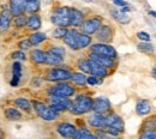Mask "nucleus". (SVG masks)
I'll use <instances>...</instances> for the list:
<instances>
[{
    "mask_svg": "<svg viewBox=\"0 0 156 139\" xmlns=\"http://www.w3.org/2000/svg\"><path fill=\"white\" fill-rule=\"evenodd\" d=\"M13 103H15L16 107H18V108H20L22 110H24V112H27V113H30V112H31V103H30L29 99L20 97V99H15Z\"/></svg>",
    "mask_w": 156,
    "mask_h": 139,
    "instance_id": "393cba45",
    "label": "nucleus"
},
{
    "mask_svg": "<svg viewBox=\"0 0 156 139\" xmlns=\"http://www.w3.org/2000/svg\"><path fill=\"white\" fill-rule=\"evenodd\" d=\"M28 24V18L24 16V15H20V16H17L15 17V25L17 28H23Z\"/></svg>",
    "mask_w": 156,
    "mask_h": 139,
    "instance_id": "c9c22d12",
    "label": "nucleus"
},
{
    "mask_svg": "<svg viewBox=\"0 0 156 139\" xmlns=\"http://www.w3.org/2000/svg\"><path fill=\"white\" fill-rule=\"evenodd\" d=\"M106 127H114V128L119 130L120 132L124 131L122 120H121V118H120L119 115H117V114H109V115L107 116V125H106Z\"/></svg>",
    "mask_w": 156,
    "mask_h": 139,
    "instance_id": "a211bd4d",
    "label": "nucleus"
},
{
    "mask_svg": "<svg viewBox=\"0 0 156 139\" xmlns=\"http://www.w3.org/2000/svg\"><path fill=\"white\" fill-rule=\"evenodd\" d=\"M90 50H91V53H96V54L103 55V57H108V58H112V59H114L117 57V50L112 46L105 44V43L93 44L90 47Z\"/></svg>",
    "mask_w": 156,
    "mask_h": 139,
    "instance_id": "0eeeda50",
    "label": "nucleus"
},
{
    "mask_svg": "<svg viewBox=\"0 0 156 139\" xmlns=\"http://www.w3.org/2000/svg\"><path fill=\"white\" fill-rule=\"evenodd\" d=\"M89 61H90V68H91V75L93 76L98 77V78H105L108 75L106 67L101 66L100 64H98V62H95V61H93V60L90 59H89Z\"/></svg>",
    "mask_w": 156,
    "mask_h": 139,
    "instance_id": "aec40b11",
    "label": "nucleus"
},
{
    "mask_svg": "<svg viewBox=\"0 0 156 139\" xmlns=\"http://www.w3.org/2000/svg\"><path fill=\"white\" fill-rule=\"evenodd\" d=\"M111 109V102L105 97H98L94 99V104H93V110L94 113H100L103 114L106 112H108Z\"/></svg>",
    "mask_w": 156,
    "mask_h": 139,
    "instance_id": "9d476101",
    "label": "nucleus"
},
{
    "mask_svg": "<svg viewBox=\"0 0 156 139\" xmlns=\"http://www.w3.org/2000/svg\"><path fill=\"white\" fill-rule=\"evenodd\" d=\"M111 13H112L113 18L117 22H119V23H121V24H127L130 22V17L125 12H122V11H119L117 9H112Z\"/></svg>",
    "mask_w": 156,
    "mask_h": 139,
    "instance_id": "5701e85b",
    "label": "nucleus"
},
{
    "mask_svg": "<svg viewBox=\"0 0 156 139\" xmlns=\"http://www.w3.org/2000/svg\"><path fill=\"white\" fill-rule=\"evenodd\" d=\"M114 2V5L117 6H120V7H127V2L124 1V0H112Z\"/></svg>",
    "mask_w": 156,
    "mask_h": 139,
    "instance_id": "c03bdc74",
    "label": "nucleus"
},
{
    "mask_svg": "<svg viewBox=\"0 0 156 139\" xmlns=\"http://www.w3.org/2000/svg\"><path fill=\"white\" fill-rule=\"evenodd\" d=\"M0 139H5V132L0 128Z\"/></svg>",
    "mask_w": 156,
    "mask_h": 139,
    "instance_id": "a18cd8bd",
    "label": "nucleus"
},
{
    "mask_svg": "<svg viewBox=\"0 0 156 139\" xmlns=\"http://www.w3.org/2000/svg\"><path fill=\"white\" fill-rule=\"evenodd\" d=\"M149 15H151L153 17H155L156 18V11H149Z\"/></svg>",
    "mask_w": 156,
    "mask_h": 139,
    "instance_id": "49530a36",
    "label": "nucleus"
},
{
    "mask_svg": "<svg viewBox=\"0 0 156 139\" xmlns=\"http://www.w3.org/2000/svg\"><path fill=\"white\" fill-rule=\"evenodd\" d=\"M62 64V58L57 57L49 52H47V58H46V65H51V66H59Z\"/></svg>",
    "mask_w": 156,
    "mask_h": 139,
    "instance_id": "7c9ffc66",
    "label": "nucleus"
},
{
    "mask_svg": "<svg viewBox=\"0 0 156 139\" xmlns=\"http://www.w3.org/2000/svg\"><path fill=\"white\" fill-rule=\"evenodd\" d=\"M93 104H94V99L91 97L87 95H79L72 102V107L70 110L75 115H82L93 110Z\"/></svg>",
    "mask_w": 156,
    "mask_h": 139,
    "instance_id": "f257e3e1",
    "label": "nucleus"
},
{
    "mask_svg": "<svg viewBox=\"0 0 156 139\" xmlns=\"http://www.w3.org/2000/svg\"><path fill=\"white\" fill-rule=\"evenodd\" d=\"M33 107H34L36 114L41 119L46 120V121H53V120H55L59 116L58 112H55L48 104H46V103H43L41 101L34 99L33 101Z\"/></svg>",
    "mask_w": 156,
    "mask_h": 139,
    "instance_id": "f03ea898",
    "label": "nucleus"
},
{
    "mask_svg": "<svg viewBox=\"0 0 156 139\" xmlns=\"http://www.w3.org/2000/svg\"><path fill=\"white\" fill-rule=\"evenodd\" d=\"M48 106L54 109L55 112H65L70 110L72 107V101L67 97H60V96H49L48 99Z\"/></svg>",
    "mask_w": 156,
    "mask_h": 139,
    "instance_id": "20e7f679",
    "label": "nucleus"
},
{
    "mask_svg": "<svg viewBox=\"0 0 156 139\" xmlns=\"http://www.w3.org/2000/svg\"><path fill=\"white\" fill-rule=\"evenodd\" d=\"M96 37L101 42H108V41L112 40L113 37V30L107 26V25H101V28L98 30L96 33Z\"/></svg>",
    "mask_w": 156,
    "mask_h": 139,
    "instance_id": "f3484780",
    "label": "nucleus"
},
{
    "mask_svg": "<svg viewBox=\"0 0 156 139\" xmlns=\"http://www.w3.org/2000/svg\"><path fill=\"white\" fill-rule=\"evenodd\" d=\"M153 76H154V78L156 79V68H154V70H153Z\"/></svg>",
    "mask_w": 156,
    "mask_h": 139,
    "instance_id": "de8ad7c7",
    "label": "nucleus"
},
{
    "mask_svg": "<svg viewBox=\"0 0 156 139\" xmlns=\"http://www.w3.org/2000/svg\"><path fill=\"white\" fill-rule=\"evenodd\" d=\"M137 37H138L139 40L145 41V42H148V41L150 40V36H149V34H147L145 31H139V33L137 34Z\"/></svg>",
    "mask_w": 156,
    "mask_h": 139,
    "instance_id": "a19ab883",
    "label": "nucleus"
},
{
    "mask_svg": "<svg viewBox=\"0 0 156 139\" xmlns=\"http://www.w3.org/2000/svg\"><path fill=\"white\" fill-rule=\"evenodd\" d=\"M49 53H52V54H54L57 57H60V58H64L66 52H65V49L62 47H52L49 49Z\"/></svg>",
    "mask_w": 156,
    "mask_h": 139,
    "instance_id": "e433bc0d",
    "label": "nucleus"
},
{
    "mask_svg": "<svg viewBox=\"0 0 156 139\" xmlns=\"http://www.w3.org/2000/svg\"><path fill=\"white\" fill-rule=\"evenodd\" d=\"M138 49H139L142 53H145V54H151V53H154V47H153L150 43H148V42H145V43H139V44H138Z\"/></svg>",
    "mask_w": 156,
    "mask_h": 139,
    "instance_id": "72a5a7b5",
    "label": "nucleus"
},
{
    "mask_svg": "<svg viewBox=\"0 0 156 139\" xmlns=\"http://www.w3.org/2000/svg\"><path fill=\"white\" fill-rule=\"evenodd\" d=\"M11 58L15 60H25L27 59V57H25V53L23 52V50H17V52H13L12 53V55H11Z\"/></svg>",
    "mask_w": 156,
    "mask_h": 139,
    "instance_id": "58836bf2",
    "label": "nucleus"
},
{
    "mask_svg": "<svg viewBox=\"0 0 156 139\" xmlns=\"http://www.w3.org/2000/svg\"><path fill=\"white\" fill-rule=\"evenodd\" d=\"M82 31L85 35H93L95 33H98V30L101 28V18L98 17H93L87 19L83 24H82Z\"/></svg>",
    "mask_w": 156,
    "mask_h": 139,
    "instance_id": "6e6552de",
    "label": "nucleus"
},
{
    "mask_svg": "<svg viewBox=\"0 0 156 139\" xmlns=\"http://www.w3.org/2000/svg\"><path fill=\"white\" fill-rule=\"evenodd\" d=\"M27 26L30 29V30H37L41 26V18H40L37 15H31L29 18H28V24Z\"/></svg>",
    "mask_w": 156,
    "mask_h": 139,
    "instance_id": "c85d7f7f",
    "label": "nucleus"
},
{
    "mask_svg": "<svg viewBox=\"0 0 156 139\" xmlns=\"http://www.w3.org/2000/svg\"><path fill=\"white\" fill-rule=\"evenodd\" d=\"M22 65L18 61H15L12 64V78H11V86H17L20 84V77H22Z\"/></svg>",
    "mask_w": 156,
    "mask_h": 139,
    "instance_id": "dca6fc26",
    "label": "nucleus"
},
{
    "mask_svg": "<svg viewBox=\"0 0 156 139\" xmlns=\"http://www.w3.org/2000/svg\"><path fill=\"white\" fill-rule=\"evenodd\" d=\"M78 68L83 72V73H91V68H90V61L89 60H79L78 61Z\"/></svg>",
    "mask_w": 156,
    "mask_h": 139,
    "instance_id": "473e14b6",
    "label": "nucleus"
},
{
    "mask_svg": "<svg viewBox=\"0 0 156 139\" xmlns=\"http://www.w3.org/2000/svg\"><path fill=\"white\" fill-rule=\"evenodd\" d=\"M139 139H156V132L155 131H148L145 133H143Z\"/></svg>",
    "mask_w": 156,
    "mask_h": 139,
    "instance_id": "ea45409f",
    "label": "nucleus"
},
{
    "mask_svg": "<svg viewBox=\"0 0 156 139\" xmlns=\"http://www.w3.org/2000/svg\"><path fill=\"white\" fill-rule=\"evenodd\" d=\"M87 77H85V75L84 73H80V72H75V73H72V77H71V80L75 83V84H77V85H80V86H83V85H85L87 84Z\"/></svg>",
    "mask_w": 156,
    "mask_h": 139,
    "instance_id": "2f4dec72",
    "label": "nucleus"
},
{
    "mask_svg": "<svg viewBox=\"0 0 156 139\" xmlns=\"http://www.w3.org/2000/svg\"><path fill=\"white\" fill-rule=\"evenodd\" d=\"M31 61L34 64H46V58H47V52L40 50V49H35L31 52L30 54Z\"/></svg>",
    "mask_w": 156,
    "mask_h": 139,
    "instance_id": "4be33fe9",
    "label": "nucleus"
},
{
    "mask_svg": "<svg viewBox=\"0 0 156 139\" xmlns=\"http://www.w3.org/2000/svg\"><path fill=\"white\" fill-rule=\"evenodd\" d=\"M71 77H72V73L69 70L55 67L47 72L46 79L49 82H62V80L71 79Z\"/></svg>",
    "mask_w": 156,
    "mask_h": 139,
    "instance_id": "423d86ee",
    "label": "nucleus"
},
{
    "mask_svg": "<svg viewBox=\"0 0 156 139\" xmlns=\"http://www.w3.org/2000/svg\"><path fill=\"white\" fill-rule=\"evenodd\" d=\"M11 19H12V13L10 10L4 9L0 13V33H5L10 25H11Z\"/></svg>",
    "mask_w": 156,
    "mask_h": 139,
    "instance_id": "f8f14e48",
    "label": "nucleus"
},
{
    "mask_svg": "<svg viewBox=\"0 0 156 139\" xmlns=\"http://www.w3.org/2000/svg\"><path fill=\"white\" fill-rule=\"evenodd\" d=\"M105 139H119V138H105Z\"/></svg>",
    "mask_w": 156,
    "mask_h": 139,
    "instance_id": "8fccbe9b",
    "label": "nucleus"
},
{
    "mask_svg": "<svg viewBox=\"0 0 156 139\" xmlns=\"http://www.w3.org/2000/svg\"><path fill=\"white\" fill-rule=\"evenodd\" d=\"M91 43V37L89 35L85 34H79L77 39V49H83L87 48L88 46H90Z\"/></svg>",
    "mask_w": 156,
    "mask_h": 139,
    "instance_id": "cd10ccee",
    "label": "nucleus"
},
{
    "mask_svg": "<svg viewBox=\"0 0 156 139\" xmlns=\"http://www.w3.org/2000/svg\"><path fill=\"white\" fill-rule=\"evenodd\" d=\"M57 131H58L59 134L61 137H64V138H73L77 128L73 125L69 123V122H61V123L58 125Z\"/></svg>",
    "mask_w": 156,
    "mask_h": 139,
    "instance_id": "1a4fd4ad",
    "label": "nucleus"
},
{
    "mask_svg": "<svg viewBox=\"0 0 156 139\" xmlns=\"http://www.w3.org/2000/svg\"><path fill=\"white\" fill-rule=\"evenodd\" d=\"M10 11L12 16L17 17L25 12L24 10V0H10Z\"/></svg>",
    "mask_w": 156,
    "mask_h": 139,
    "instance_id": "6ab92c4d",
    "label": "nucleus"
},
{
    "mask_svg": "<svg viewBox=\"0 0 156 139\" xmlns=\"http://www.w3.org/2000/svg\"><path fill=\"white\" fill-rule=\"evenodd\" d=\"M83 19H84V16L79 10L70 7V24L72 26H82V24L84 23Z\"/></svg>",
    "mask_w": 156,
    "mask_h": 139,
    "instance_id": "2eb2a0df",
    "label": "nucleus"
},
{
    "mask_svg": "<svg viewBox=\"0 0 156 139\" xmlns=\"http://www.w3.org/2000/svg\"><path fill=\"white\" fill-rule=\"evenodd\" d=\"M20 47L22 49H29L31 47V43H30L29 40H24L22 41V42H20Z\"/></svg>",
    "mask_w": 156,
    "mask_h": 139,
    "instance_id": "37998d69",
    "label": "nucleus"
},
{
    "mask_svg": "<svg viewBox=\"0 0 156 139\" xmlns=\"http://www.w3.org/2000/svg\"><path fill=\"white\" fill-rule=\"evenodd\" d=\"M84 1H87V2H90V1H93V0H84Z\"/></svg>",
    "mask_w": 156,
    "mask_h": 139,
    "instance_id": "09e8293b",
    "label": "nucleus"
},
{
    "mask_svg": "<svg viewBox=\"0 0 156 139\" xmlns=\"http://www.w3.org/2000/svg\"><path fill=\"white\" fill-rule=\"evenodd\" d=\"M151 112V104L147 99H142L137 103L136 106V113L138 115H147Z\"/></svg>",
    "mask_w": 156,
    "mask_h": 139,
    "instance_id": "412c9836",
    "label": "nucleus"
},
{
    "mask_svg": "<svg viewBox=\"0 0 156 139\" xmlns=\"http://www.w3.org/2000/svg\"><path fill=\"white\" fill-rule=\"evenodd\" d=\"M89 59L98 62V64H100L101 66H103L106 68H112L114 66V61H113L112 58L103 57V55H100V54H96V53H90Z\"/></svg>",
    "mask_w": 156,
    "mask_h": 139,
    "instance_id": "ddd939ff",
    "label": "nucleus"
},
{
    "mask_svg": "<svg viewBox=\"0 0 156 139\" xmlns=\"http://www.w3.org/2000/svg\"><path fill=\"white\" fill-rule=\"evenodd\" d=\"M24 10L29 13H35L40 10V0H24Z\"/></svg>",
    "mask_w": 156,
    "mask_h": 139,
    "instance_id": "b1692460",
    "label": "nucleus"
},
{
    "mask_svg": "<svg viewBox=\"0 0 156 139\" xmlns=\"http://www.w3.org/2000/svg\"><path fill=\"white\" fill-rule=\"evenodd\" d=\"M87 83L89 85H100V84H102V78H98V77H95V76H90V77H88Z\"/></svg>",
    "mask_w": 156,
    "mask_h": 139,
    "instance_id": "4c0bfd02",
    "label": "nucleus"
},
{
    "mask_svg": "<svg viewBox=\"0 0 156 139\" xmlns=\"http://www.w3.org/2000/svg\"><path fill=\"white\" fill-rule=\"evenodd\" d=\"M49 94L52 96H60V97H70L75 94V88L71 84L67 83H59L54 86H51L48 89Z\"/></svg>",
    "mask_w": 156,
    "mask_h": 139,
    "instance_id": "39448f33",
    "label": "nucleus"
},
{
    "mask_svg": "<svg viewBox=\"0 0 156 139\" xmlns=\"http://www.w3.org/2000/svg\"><path fill=\"white\" fill-rule=\"evenodd\" d=\"M51 20L53 24L58 25L60 28H66L70 24V7H58L51 16Z\"/></svg>",
    "mask_w": 156,
    "mask_h": 139,
    "instance_id": "7ed1b4c3",
    "label": "nucleus"
},
{
    "mask_svg": "<svg viewBox=\"0 0 156 139\" xmlns=\"http://www.w3.org/2000/svg\"><path fill=\"white\" fill-rule=\"evenodd\" d=\"M72 139H98L87 128H79L76 131L75 136Z\"/></svg>",
    "mask_w": 156,
    "mask_h": 139,
    "instance_id": "a878e982",
    "label": "nucleus"
},
{
    "mask_svg": "<svg viewBox=\"0 0 156 139\" xmlns=\"http://www.w3.org/2000/svg\"><path fill=\"white\" fill-rule=\"evenodd\" d=\"M106 133H108L111 136H119L121 132L117 128H114V127H106Z\"/></svg>",
    "mask_w": 156,
    "mask_h": 139,
    "instance_id": "79ce46f5",
    "label": "nucleus"
},
{
    "mask_svg": "<svg viewBox=\"0 0 156 139\" xmlns=\"http://www.w3.org/2000/svg\"><path fill=\"white\" fill-rule=\"evenodd\" d=\"M78 33L76 29H71L67 31V34L64 37V43H66V46H69L72 49H77V39H78Z\"/></svg>",
    "mask_w": 156,
    "mask_h": 139,
    "instance_id": "4468645a",
    "label": "nucleus"
},
{
    "mask_svg": "<svg viewBox=\"0 0 156 139\" xmlns=\"http://www.w3.org/2000/svg\"><path fill=\"white\" fill-rule=\"evenodd\" d=\"M67 29L66 28H57L54 31H53V34H52V36L54 37V39H64L65 37V35L67 34Z\"/></svg>",
    "mask_w": 156,
    "mask_h": 139,
    "instance_id": "f704fd0d",
    "label": "nucleus"
},
{
    "mask_svg": "<svg viewBox=\"0 0 156 139\" xmlns=\"http://www.w3.org/2000/svg\"><path fill=\"white\" fill-rule=\"evenodd\" d=\"M46 40H47V36H46V34H43V33H34V34H31L30 37H29V41H30L31 46H37V44L42 43L43 41H46Z\"/></svg>",
    "mask_w": 156,
    "mask_h": 139,
    "instance_id": "c756f323",
    "label": "nucleus"
},
{
    "mask_svg": "<svg viewBox=\"0 0 156 139\" xmlns=\"http://www.w3.org/2000/svg\"><path fill=\"white\" fill-rule=\"evenodd\" d=\"M5 116L10 121H18L22 119V113L17 110L16 108H7L5 110Z\"/></svg>",
    "mask_w": 156,
    "mask_h": 139,
    "instance_id": "bb28decb",
    "label": "nucleus"
},
{
    "mask_svg": "<svg viewBox=\"0 0 156 139\" xmlns=\"http://www.w3.org/2000/svg\"><path fill=\"white\" fill-rule=\"evenodd\" d=\"M88 123L90 126H93V127H96V128L106 127L107 116H105L103 114H100V113H94L88 118Z\"/></svg>",
    "mask_w": 156,
    "mask_h": 139,
    "instance_id": "9b49d317",
    "label": "nucleus"
}]
</instances>
